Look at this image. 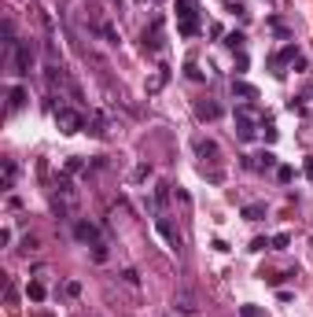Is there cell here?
I'll list each match as a JSON object with an SVG mask.
<instances>
[{"instance_id":"1","label":"cell","mask_w":313,"mask_h":317,"mask_svg":"<svg viewBox=\"0 0 313 317\" xmlns=\"http://www.w3.org/2000/svg\"><path fill=\"white\" fill-rule=\"evenodd\" d=\"M177 30H181V37H195L199 18H195L192 0H177Z\"/></svg>"},{"instance_id":"2","label":"cell","mask_w":313,"mask_h":317,"mask_svg":"<svg viewBox=\"0 0 313 317\" xmlns=\"http://www.w3.org/2000/svg\"><path fill=\"white\" fill-rule=\"evenodd\" d=\"M254 122H258V115H254V107H236V137L240 141H251L254 137Z\"/></svg>"},{"instance_id":"3","label":"cell","mask_w":313,"mask_h":317,"mask_svg":"<svg viewBox=\"0 0 313 317\" xmlns=\"http://www.w3.org/2000/svg\"><path fill=\"white\" fill-rule=\"evenodd\" d=\"M55 122H59L63 133H78V129L85 126V118H81L74 107H55Z\"/></svg>"},{"instance_id":"4","label":"cell","mask_w":313,"mask_h":317,"mask_svg":"<svg viewBox=\"0 0 313 317\" xmlns=\"http://www.w3.org/2000/svg\"><path fill=\"white\" fill-rule=\"evenodd\" d=\"M11 67H15V74H30V67H33V48L26 41H18L15 44V52H11Z\"/></svg>"},{"instance_id":"5","label":"cell","mask_w":313,"mask_h":317,"mask_svg":"<svg viewBox=\"0 0 313 317\" xmlns=\"http://www.w3.org/2000/svg\"><path fill=\"white\" fill-rule=\"evenodd\" d=\"M162 48V18H151V26L144 30V52H158Z\"/></svg>"},{"instance_id":"6","label":"cell","mask_w":313,"mask_h":317,"mask_svg":"<svg viewBox=\"0 0 313 317\" xmlns=\"http://www.w3.org/2000/svg\"><path fill=\"white\" fill-rule=\"evenodd\" d=\"M74 236H78L81 244H89V247H92V244H100V240H103V236H100V229L92 225V221H78V225H74Z\"/></svg>"},{"instance_id":"7","label":"cell","mask_w":313,"mask_h":317,"mask_svg":"<svg viewBox=\"0 0 313 317\" xmlns=\"http://www.w3.org/2000/svg\"><path fill=\"white\" fill-rule=\"evenodd\" d=\"M155 225H158V232H162V240L173 251H181V232H177L173 225H169V218H155Z\"/></svg>"},{"instance_id":"8","label":"cell","mask_w":313,"mask_h":317,"mask_svg":"<svg viewBox=\"0 0 313 317\" xmlns=\"http://www.w3.org/2000/svg\"><path fill=\"white\" fill-rule=\"evenodd\" d=\"M243 166H251V170H273V166H277V155L262 152L258 158H243Z\"/></svg>"},{"instance_id":"9","label":"cell","mask_w":313,"mask_h":317,"mask_svg":"<svg viewBox=\"0 0 313 317\" xmlns=\"http://www.w3.org/2000/svg\"><path fill=\"white\" fill-rule=\"evenodd\" d=\"M232 96H240V100H258V89L247 85V81H236V78H232Z\"/></svg>"},{"instance_id":"10","label":"cell","mask_w":313,"mask_h":317,"mask_svg":"<svg viewBox=\"0 0 313 317\" xmlns=\"http://www.w3.org/2000/svg\"><path fill=\"white\" fill-rule=\"evenodd\" d=\"M195 115L203 118V122H214V118H221V107H217V104H210V100H206V104H199V107H195Z\"/></svg>"},{"instance_id":"11","label":"cell","mask_w":313,"mask_h":317,"mask_svg":"<svg viewBox=\"0 0 313 317\" xmlns=\"http://www.w3.org/2000/svg\"><path fill=\"white\" fill-rule=\"evenodd\" d=\"M96 33H100V37H103L107 44H122V33H118V30H115L111 22H100V26H96Z\"/></svg>"},{"instance_id":"12","label":"cell","mask_w":313,"mask_h":317,"mask_svg":"<svg viewBox=\"0 0 313 317\" xmlns=\"http://www.w3.org/2000/svg\"><path fill=\"white\" fill-rule=\"evenodd\" d=\"M18 107H26V89H11L7 92V111H18Z\"/></svg>"},{"instance_id":"13","label":"cell","mask_w":313,"mask_h":317,"mask_svg":"<svg viewBox=\"0 0 313 317\" xmlns=\"http://www.w3.org/2000/svg\"><path fill=\"white\" fill-rule=\"evenodd\" d=\"M166 81H169V67H158V74L148 81V92H158V89L166 85Z\"/></svg>"},{"instance_id":"14","label":"cell","mask_w":313,"mask_h":317,"mask_svg":"<svg viewBox=\"0 0 313 317\" xmlns=\"http://www.w3.org/2000/svg\"><path fill=\"white\" fill-rule=\"evenodd\" d=\"M243 218H247V221L265 218V203H247V207H243Z\"/></svg>"},{"instance_id":"15","label":"cell","mask_w":313,"mask_h":317,"mask_svg":"<svg viewBox=\"0 0 313 317\" xmlns=\"http://www.w3.org/2000/svg\"><path fill=\"white\" fill-rule=\"evenodd\" d=\"M89 133L92 137H107V118L96 115V118H92V126H89Z\"/></svg>"},{"instance_id":"16","label":"cell","mask_w":313,"mask_h":317,"mask_svg":"<svg viewBox=\"0 0 313 317\" xmlns=\"http://www.w3.org/2000/svg\"><path fill=\"white\" fill-rule=\"evenodd\" d=\"M15 177H18V166L11 162V158H4V184H7V188L15 184Z\"/></svg>"},{"instance_id":"17","label":"cell","mask_w":313,"mask_h":317,"mask_svg":"<svg viewBox=\"0 0 313 317\" xmlns=\"http://www.w3.org/2000/svg\"><path fill=\"white\" fill-rule=\"evenodd\" d=\"M288 59H295V44H288L284 52H277V55H273V67H284Z\"/></svg>"},{"instance_id":"18","label":"cell","mask_w":313,"mask_h":317,"mask_svg":"<svg viewBox=\"0 0 313 317\" xmlns=\"http://www.w3.org/2000/svg\"><path fill=\"white\" fill-rule=\"evenodd\" d=\"M195 152L203 155V158H206V155H217V144H214V141H195Z\"/></svg>"},{"instance_id":"19","label":"cell","mask_w":313,"mask_h":317,"mask_svg":"<svg viewBox=\"0 0 313 317\" xmlns=\"http://www.w3.org/2000/svg\"><path fill=\"white\" fill-rule=\"evenodd\" d=\"M26 295H30L33 303H41V299H44V284H37V281H33L30 288H26Z\"/></svg>"},{"instance_id":"20","label":"cell","mask_w":313,"mask_h":317,"mask_svg":"<svg viewBox=\"0 0 313 317\" xmlns=\"http://www.w3.org/2000/svg\"><path fill=\"white\" fill-rule=\"evenodd\" d=\"M177 306H181L184 314H192V310H195V303H192V295H188V292H181V295H177Z\"/></svg>"},{"instance_id":"21","label":"cell","mask_w":313,"mask_h":317,"mask_svg":"<svg viewBox=\"0 0 313 317\" xmlns=\"http://www.w3.org/2000/svg\"><path fill=\"white\" fill-rule=\"evenodd\" d=\"M92 258H96V262H103V258H107V240H100V244H92Z\"/></svg>"},{"instance_id":"22","label":"cell","mask_w":313,"mask_h":317,"mask_svg":"<svg viewBox=\"0 0 313 317\" xmlns=\"http://www.w3.org/2000/svg\"><path fill=\"white\" fill-rule=\"evenodd\" d=\"M269 244H273V247H277V251H284V247H288V244H291V236H288V232H277V236H273V240H269Z\"/></svg>"},{"instance_id":"23","label":"cell","mask_w":313,"mask_h":317,"mask_svg":"<svg viewBox=\"0 0 313 317\" xmlns=\"http://www.w3.org/2000/svg\"><path fill=\"white\" fill-rule=\"evenodd\" d=\"M225 44H229L232 52H236V48H243V33H229V37H225Z\"/></svg>"},{"instance_id":"24","label":"cell","mask_w":313,"mask_h":317,"mask_svg":"<svg viewBox=\"0 0 313 317\" xmlns=\"http://www.w3.org/2000/svg\"><path fill=\"white\" fill-rule=\"evenodd\" d=\"M151 177V166L144 162V166H137V170H133V181H148Z\"/></svg>"},{"instance_id":"25","label":"cell","mask_w":313,"mask_h":317,"mask_svg":"<svg viewBox=\"0 0 313 317\" xmlns=\"http://www.w3.org/2000/svg\"><path fill=\"white\" fill-rule=\"evenodd\" d=\"M122 281H126V284H133V288H137V284H140V277H137V269H122Z\"/></svg>"},{"instance_id":"26","label":"cell","mask_w":313,"mask_h":317,"mask_svg":"<svg viewBox=\"0 0 313 317\" xmlns=\"http://www.w3.org/2000/svg\"><path fill=\"white\" fill-rule=\"evenodd\" d=\"M277 177H280V181H284V184H288V181H291V177H295V170H291V166H280V170H277Z\"/></svg>"},{"instance_id":"27","label":"cell","mask_w":313,"mask_h":317,"mask_svg":"<svg viewBox=\"0 0 313 317\" xmlns=\"http://www.w3.org/2000/svg\"><path fill=\"white\" fill-rule=\"evenodd\" d=\"M63 292H66V295H70V299H74V295H81V284H78V281H70V284L63 288Z\"/></svg>"},{"instance_id":"28","label":"cell","mask_w":313,"mask_h":317,"mask_svg":"<svg viewBox=\"0 0 313 317\" xmlns=\"http://www.w3.org/2000/svg\"><path fill=\"white\" fill-rule=\"evenodd\" d=\"M240 317H262V310H258V306H243Z\"/></svg>"},{"instance_id":"29","label":"cell","mask_w":313,"mask_h":317,"mask_svg":"<svg viewBox=\"0 0 313 317\" xmlns=\"http://www.w3.org/2000/svg\"><path fill=\"white\" fill-rule=\"evenodd\" d=\"M155 195H158V203H166V199H169V184H158Z\"/></svg>"},{"instance_id":"30","label":"cell","mask_w":313,"mask_h":317,"mask_svg":"<svg viewBox=\"0 0 313 317\" xmlns=\"http://www.w3.org/2000/svg\"><path fill=\"white\" fill-rule=\"evenodd\" d=\"M306 177H310V181H313V155L306 158Z\"/></svg>"},{"instance_id":"31","label":"cell","mask_w":313,"mask_h":317,"mask_svg":"<svg viewBox=\"0 0 313 317\" xmlns=\"http://www.w3.org/2000/svg\"><path fill=\"white\" fill-rule=\"evenodd\" d=\"M41 317H52V314H41Z\"/></svg>"}]
</instances>
